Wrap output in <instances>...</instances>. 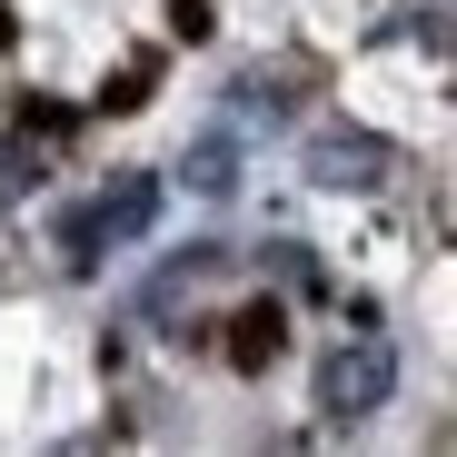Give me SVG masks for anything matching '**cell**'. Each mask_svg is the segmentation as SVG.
Instances as JSON below:
<instances>
[{
	"label": "cell",
	"mask_w": 457,
	"mask_h": 457,
	"mask_svg": "<svg viewBox=\"0 0 457 457\" xmlns=\"http://www.w3.org/2000/svg\"><path fill=\"white\" fill-rule=\"evenodd\" d=\"M179 179H189L199 199H228V189H239V139H228V129L189 139V160H179Z\"/></svg>",
	"instance_id": "5b68a950"
},
{
	"label": "cell",
	"mask_w": 457,
	"mask_h": 457,
	"mask_svg": "<svg viewBox=\"0 0 457 457\" xmlns=\"http://www.w3.org/2000/svg\"><path fill=\"white\" fill-rule=\"evenodd\" d=\"M219 278H228V249H179L160 278L139 288V319H179L189 298H199V288H219Z\"/></svg>",
	"instance_id": "277c9868"
},
{
	"label": "cell",
	"mask_w": 457,
	"mask_h": 457,
	"mask_svg": "<svg viewBox=\"0 0 457 457\" xmlns=\"http://www.w3.org/2000/svg\"><path fill=\"white\" fill-rule=\"evenodd\" d=\"M298 160H309V179H319V189H378V179L398 170V149L378 139V129L328 120V129H309V149H298Z\"/></svg>",
	"instance_id": "3957f363"
},
{
	"label": "cell",
	"mask_w": 457,
	"mask_h": 457,
	"mask_svg": "<svg viewBox=\"0 0 457 457\" xmlns=\"http://www.w3.org/2000/svg\"><path fill=\"white\" fill-rule=\"evenodd\" d=\"M149 219H160V170H129V179H110L90 209L60 219V259H70V269H100L110 239H149Z\"/></svg>",
	"instance_id": "6da1fadb"
},
{
	"label": "cell",
	"mask_w": 457,
	"mask_h": 457,
	"mask_svg": "<svg viewBox=\"0 0 457 457\" xmlns=\"http://www.w3.org/2000/svg\"><path fill=\"white\" fill-rule=\"evenodd\" d=\"M228 110H239V120H288V80H239V90H228Z\"/></svg>",
	"instance_id": "52a82bcc"
},
{
	"label": "cell",
	"mask_w": 457,
	"mask_h": 457,
	"mask_svg": "<svg viewBox=\"0 0 457 457\" xmlns=\"http://www.w3.org/2000/svg\"><path fill=\"white\" fill-rule=\"evenodd\" d=\"M398 398V348L378 338V328H358V338H338L328 358H319V408L348 428V418H378Z\"/></svg>",
	"instance_id": "7a4b0ae2"
},
{
	"label": "cell",
	"mask_w": 457,
	"mask_h": 457,
	"mask_svg": "<svg viewBox=\"0 0 457 457\" xmlns=\"http://www.w3.org/2000/svg\"><path fill=\"white\" fill-rule=\"evenodd\" d=\"M40 189V149L30 139H0V199H30Z\"/></svg>",
	"instance_id": "ba28073f"
},
{
	"label": "cell",
	"mask_w": 457,
	"mask_h": 457,
	"mask_svg": "<svg viewBox=\"0 0 457 457\" xmlns=\"http://www.w3.org/2000/svg\"><path fill=\"white\" fill-rule=\"evenodd\" d=\"M228 358H239V368H269V358H278V309H249L239 328H228Z\"/></svg>",
	"instance_id": "8992f818"
}]
</instances>
